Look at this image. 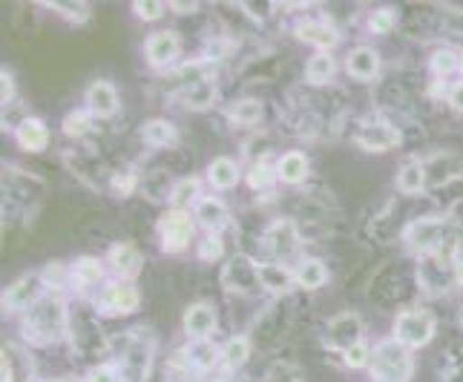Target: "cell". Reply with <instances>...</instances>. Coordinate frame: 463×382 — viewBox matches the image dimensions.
<instances>
[{"mask_svg":"<svg viewBox=\"0 0 463 382\" xmlns=\"http://www.w3.org/2000/svg\"><path fill=\"white\" fill-rule=\"evenodd\" d=\"M372 368L380 382H406V377L411 374V359L403 345L383 342L372 357Z\"/></svg>","mask_w":463,"mask_h":382,"instance_id":"obj_1","label":"cell"},{"mask_svg":"<svg viewBox=\"0 0 463 382\" xmlns=\"http://www.w3.org/2000/svg\"><path fill=\"white\" fill-rule=\"evenodd\" d=\"M397 340L406 342V345H423L429 342L435 331V322L432 316L423 313V311H409V313H401L397 316Z\"/></svg>","mask_w":463,"mask_h":382,"instance_id":"obj_2","label":"cell"},{"mask_svg":"<svg viewBox=\"0 0 463 382\" xmlns=\"http://www.w3.org/2000/svg\"><path fill=\"white\" fill-rule=\"evenodd\" d=\"M32 316L35 320H43L41 325H29L26 333L32 331V337L35 340H58V333L63 331V305L61 302H41V305H35V311H32Z\"/></svg>","mask_w":463,"mask_h":382,"instance_id":"obj_3","label":"cell"},{"mask_svg":"<svg viewBox=\"0 0 463 382\" xmlns=\"http://www.w3.org/2000/svg\"><path fill=\"white\" fill-rule=\"evenodd\" d=\"M99 305L107 308V311H118V313H130L138 308V291L133 284H107L104 293L99 296Z\"/></svg>","mask_w":463,"mask_h":382,"instance_id":"obj_4","label":"cell"},{"mask_svg":"<svg viewBox=\"0 0 463 382\" xmlns=\"http://www.w3.org/2000/svg\"><path fill=\"white\" fill-rule=\"evenodd\" d=\"M190 236H194V225L184 213H170L162 219V238L167 250H182L190 242Z\"/></svg>","mask_w":463,"mask_h":382,"instance_id":"obj_5","label":"cell"},{"mask_svg":"<svg viewBox=\"0 0 463 382\" xmlns=\"http://www.w3.org/2000/svg\"><path fill=\"white\" fill-rule=\"evenodd\" d=\"M179 55V38L173 35V32H156L147 41V58L156 67H167V63L175 61Z\"/></svg>","mask_w":463,"mask_h":382,"instance_id":"obj_6","label":"cell"},{"mask_svg":"<svg viewBox=\"0 0 463 382\" xmlns=\"http://www.w3.org/2000/svg\"><path fill=\"white\" fill-rule=\"evenodd\" d=\"M87 104L95 116H113L118 109V92L113 84L107 81H95L90 89H87Z\"/></svg>","mask_w":463,"mask_h":382,"instance_id":"obj_7","label":"cell"},{"mask_svg":"<svg viewBox=\"0 0 463 382\" xmlns=\"http://www.w3.org/2000/svg\"><path fill=\"white\" fill-rule=\"evenodd\" d=\"M357 141L365 150L383 153V150H392L397 141H401V135H397V130L389 124H369V126H363V133H360Z\"/></svg>","mask_w":463,"mask_h":382,"instance_id":"obj_8","label":"cell"},{"mask_svg":"<svg viewBox=\"0 0 463 382\" xmlns=\"http://www.w3.org/2000/svg\"><path fill=\"white\" fill-rule=\"evenodd\" d=\"M377 67H380V58L369 46H360V50L348 55V72L354 75L357 81H372L377 75Z\"/></svg>","mask_w":463,"mask_h":382,"instance_id":"obj_9","label":"cell"},{"mask_svg":"<svg viewBox=\"0 0 463 382\" xmlns=\"http://www.w3.org/2000/svg\"><path fill=\"white\" fill-rule=\"evenodd\" d=\"M184 328H187L190 337H196V340L207 337V333L216 328V313H213V308L211 305H194V308L184 313Z\"/></svg>","mask_w":463,"mask_h":382,"instance_id":"obj_10","label":"cell"},{"mask_svg":"<svg viewBox=\"0 0 463 382\" xmlns=\"http://www.w3.org/2000/svg\"><path fill=\"white\" fill-rule=\"evenodd\" d=\"M18 141L26 147V150H43L46 141H50V133H46L43 121L38 118H26L21 126H18Z\"/></svg>","mask_w":463,"mask_h":382,"instance_id":"obj_11","label":"cell"},{"mask_svg":"<svg viewBox=\"0 0 463 382\" xmlns=\"http://www.w3.org/2000/svg\"><path fill=\"white\" fill-rule=\"evenodd\" d=\"M207 179H211L213 187L219 190H228L239 182V170L236 164L231 162V158H216V162L207 167Z\"/></svg>","mask_w":463,"mask_h":382,"instance_id":"obj_12","label":"cell"},{"mask_svg":"<svg viewBox=\"0 0 463 382\" xmlns=\"http://www.w3.org/2000/svg\"><path fill=\"white\" fill-rule=\"evenodd\" d=\"M306 172H308V158L302 155V153H288V155L279 158V176H282V182L299 184L302 179H306Z\"/></svg>","mask_w":463,"mask_h":382,"instance_id":"obj_13","label":"cell"},{"mask_svg":"<svg viewBox=\"0 0 463 382\" xmlns=\"http://www.w3.org/2000/svg\"><path fill=\"white\" fill-rule=\"evenodd\" d=\"M299 38L317 43L319 50H331V46L337 43V32L326 23H306V26H299Z\"/></svg>","mask_w":463,"mask_h":382,"instance_id":"obj_14","label":"cell"},{"mask_svg":"<svg viewBox=\"0 0 463 382\" xmlns=\"http://www.w3.org/2000/svg\"><path fill=\"white\" fill-rule=\"evenodd\" d=\"M257 279L270 291H285L291 284V274L282 265H257Z\"/></svg>","mask_w":463,"mask_h":382,"instance_id":"obj_15","label":"cell"},{"mask_svg":"<svg viewBox=\"0 0 463 382\" xmlns=\"http://www.w3.org/2000/svg\"><path fill=\"white\" fill-rule=\"evenodd\" d=\"M199 216H202V225L207 228V230H219L222 225H225V204H222L219 199H204L202 204H199Z\"/></svg>","mask_w":463,"mask_h":382,"instance_id":"obj_16","label":"cell"},{"mask_svg":"<svg viewBox=\"0 0 463 382\" xmlns=\"http://www.w3.org/2000/svg\"><path fill=\"white\" fill-rule=\"evenodd\" d=\"M326 276H328L326 265L319 262V259H308L306 265L297 270V282L302 284V288H308V291L319 288V284H326Z\"/></svg>","mask_w":463,"mask_h":382,"instance_id":"obj_17","label":"cell"},{"mask_svg":"<svg viewBox=\"0 0 463 382\" xmlns=\"http://www.w3.org/2000/svg\"><path fill=\"white\" fill-rule=\"evenodd\" d=\"M113 265H116L118 274L133 276V274H138V267H141V256H138V250H136V247L121 245V247L113 250Z\"/></svg>","mask_w":463,"mask_h":382,"instance_id":"obj_18","label":"cell"},{"mask_svg":"<svg viewBox=\"0 0 463 382\" xmlns=\"http://www.w3.org/2000/svg\"><path fill=\"white\" fill-rule=\"evenodd\" d=\"M145 141L153 147H167L170 141H175V130L167 121H150L145 126Z\"/></svg>","mask_w":463,"mask_h":382,"instance_id":"obj_19","label":"cell"},{"mask_svg":"<svg viewBox=\"0 0 463 382\" xmlns=\"http://www.w3.org/2000/svg\"><path fill=\"white\" fill-rule=\"evenodd\" d=\"M334 75V58L328 52H319L308 61V78L314 84H323Z\"/></svg>","mask_w":463,"mask_h":382,"instance_id":"obj_20","label":"cell"},{"mask_svg":"<svg viewBox=\"0 0 463 382\" xmlns=\"http://www.w3.org/2000/svg\"><path fill=\"white\" fill-rule=\"evenodd\" d=\"M260 113H262L260 101L245 98V101H239V104L231 109V118H233L236 124H257V121H260Z\"/></svg>","mask_w":463,"mask_h":382,"instance_id":"obj_21","label":"cell"},{"mask_svg":"<svg viewBox=\"0 0 463 382\" xmlns=\"http://www.w3.org/2000/svg\"><path fill=\"white\" fill-rule=\"evenodd\" d=\"M397 187L403 190V193H418L423 187V170L420 164H406L401 170V176H397Z\"/></svg>","mask_w":463,"mask_h":382,"instance_id":"obj_22","label":"cell"},{"mask_svg":"<svg viewBox=\"0 0 463 382\" xmlns=\"http://www.w3.org/2000/svg\"><path fill=\"white\" fill-rule=\"evenodd\" d=\"M245 359H248V342L245 340H231L225 345V351H222V362H225L231 371L239 368V365H245Z\"/></svg>","mask_w":463,"mask_h":382,"instance_id":"obj_23","label":"cell"},{"mask_svg":"<svg viewBox=\"0 0 463 382\" xmlns=\"http://www.w3.org/2000/svg\"><path fill=\"white\" fill-rule=\"evenodd\" d=\"M75 279L81 284H95L101 279V265L95 259H81L75 265Z\"/></svg>","mask_w":463,"mask_h":382,"instance_id":"obj_24","label":"cell"},{"mask_svg":"<svg viewBox=\"0 0 463 382\" xmlns=\"http://www.w3.org/2000/svg\"><path fill=\"white\" fill-rule=\"evenodd\" d=\"M90 130V118L84 113H70L67 118H63V133L78 138V135H84Z\"/></svg>","mask_w":463,"mask_h":382,"instance_id":"obj_25","label":"cell"},{"mask_svg":"<svg viewBox=\"0 0 463 382\" xmlns=\"http://www.w3.org/2000/svg\"><path fill=\"white\" fill-rule=\"evenodd\" d=\"M369 23H372L374 32H380V35H386V32L394 29L397 18H394V12H392V9H380V12L372 14V21H369Z\"/></svg>","mask_w":463,"mask_h":382,"instance_id":"obj_26","label":"cell"},{"mask_svg":"<svg viewBox=\"0 0 463 382\" xmlns=\"http://www.w3.org/2000/svg\"><path fill=\"white\" fill-rule=\"evenodd\" d=\"M196 190H199L196 182H182L179 187H175V193H173V204H175V207L190 204V201L196 199Z\"/></svg>","mask_w":463,"mask_h":382,"instance_id":"obj_27","label":"cell"},{"mask_svg":"<svg viewBox=\"0 0 463 382\" xmlns=\"http://www.w3.org/2000/svg\"><path fill=\"white\" fill-rule=\"evenodd\" d=\"M345 362L351 365V368H360V365L369 362V348L360 345V342H354V345H351L348 351H345Z\"/></svg>","mask_w":463,"mask_h":382,"instance_id":"obj_28","label":"cell"},{"mask_svg":"<svg viewBox=\"0 0 463 382\" xmlns=\"http://www.w3.org/2000/svg\"><path fill=\"white\" fill-rule=\"evenodd\" d=\"M432 67H435V72H452V70L458 67V55H455V52H449V50L435 52Z\"/></svg>","mask_w":463,"mask_h":382,"instance_id":"obj_29","label":"cell"},{"mask_svg":"<svg viewBox=\"0 0 463 382\" xmlns=\"http://www.w3.org/2000/svg\"><path fill=\"white\" fill-rule=\"evenodd\" d=\"M199 256L204 259V262H211V259H219L222 256V242L216 236H207L204 242H202V247H199Z\"/></svg>","mask_w":463,"mask_h":382,"instance_id":"obj_30","label":"cell"},{"mask_svg":"<svg viewBox=\"0 0 463 382\" xmlns=\"http://www.w3.org/2000/svg\"><path fill=\"white\" fill-rule=\"evenodd\" d=\"M162 12H165L162 4H136V14H138V18H145V21H156Z\"/></svg>","mask_w":463,"mask_h":382,"instance_id":"obj_31","label":"cell"},{"mask_svg":"<svg viewBox=\"0 0 463 382\" xmlns=\"http://www.w3.org/2000/svg\"><path fill=\"white\" fill-rule=\"evenodd\" d=\"M270 184V170L265 164H257L250 172V187H268Z\"/></svg>","mask_w":463,"mask_h":382,"instance_id":"obj_32","label":"cell"},{"mask_svg":"<svg viewBox=\"0 0 463 382\" xmlns=\"http://www.w3.org/2000/svg\"><path fill=\"white\" fill-rule=\"evenodd\" d=\"M90 382H118V374L116 368H109V365H101V368H95L90 374Z\"/></svg>","mask_w":463,"mask_h":382,"instance_id":"obj_33","label":"cell"},{"mask_svg":"<svg viewBox=\"0 0 463 382\" xmlns=\"http://www.w3.org/2000/svg\"><path fill=\"white\" fill-rule=\"evenodd\" d=\"M12 95H14L12 75H9V72H4V104H12Z\"/></svg>","mask_w":463,"mask_h":382,"instance_id":"obj_34","label":"cell"},{"mask_svg":"<svg viewBox=\"0 0 463 382\" xmlns=\"http://www.w3.org/2000/svg\"><path fill=\"white\" fill-rule=\"evenodd\" d=\"M452 101H455V107H458V109H463V84H458V87H455Z\"/></svg>","mask_w":463,"mask_h":382,"instance_id":"obj_35","label":"cell"},{"mask_svg":"<svg viewBox=\"0 0 463 382\" xmlns=\"http://www.w3.org/2000/svg\"><path fill=\"white\" fill-rule=\"evenodd\" d=\"M4 382H12V368H9V359L4 357Z\"/></svg>","mask_w":463,"mask_h":382,"instance_id":"obj_36","label":"cell"},{"mask_svg":"<svg viewBox=\"0 0 463 382\" xmlns=\"http://www.w3.org/2000/svg\"><path fill=\"white\" fill-rule=\"evenodd\" d=\"M175 9H179V12H190V9H196V6H187V4H175Z\"/></svg>","mask_w":463,"mask_h":382,"instance_id":"obj_37","label":"cell"}]
</instances>
